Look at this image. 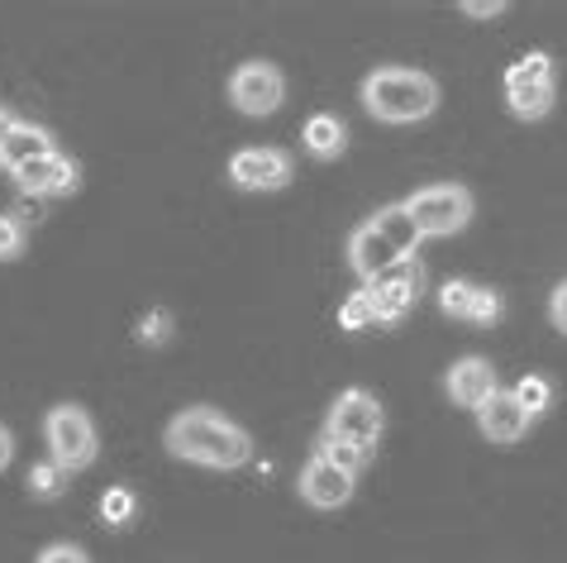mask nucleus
Wrapping results in <instances>:
<instances>
[{"instance_id":"obj_1","label":"nucleus","mask_w":567,"mask_h":563,"mask_svg":"<svg viewBox=\"0 0 567 563\" xmlns=\"http://www.w3.org/2000/svg\"><path fill=\"white\" fill-rule=\"evenodd\" d=\"M163 444L172 459L200 463V468H219V473H234L254 459V440H248L244 426H234L229 416L210 411V406H186L167 420Z\"/></svg>"},{"instance_id":"obj_2","label":"nucleus","mask_w":567,"mask_h":563,"mask_svg":"<svg viewBox=\"0 0 567 563\" xmlns=\"http://www.w3.org/2000/svg\"><path fill=\"white\" fill-rule=\"evenodd\" d=\"M362 111L382 124H415L439 111V82L415 68H377L362 76Z\"/></svg>"},{"instance_id":"obj_3","label":"nucleus","mask_w":567,"mask_h":563,"mask_svg":"<svg viewBox=\"0 0 567 563\" xmlns=\"http://www.w3.org/2000/svg\"><path fill=\"white\" fill-rule=\"evenodd\" d=\"M405 215L415 221L420 229V239H449V234H458L472 225V192L458 182H430V186H420V192H411L401 201Z\"/></svg>"},{"instance_id":"obj_4","label":"nucleus","mask_w":567,"mask_h":563,"mask_svg":"<svg viewBox=\"0 0 567 563\" xmlns=\"http://www.w3.org/2000/svg\"><path fill=\"white\" fill-rule=\"evenodd\" d=\"M43 440H49V459L62 468V473H82V468H91L101 453L96 426H91V416L72 401H62L43 416Z\"/></svg>"},{"instance_id":"obj_5","label":"nucleus","mask_w":567,"mask_h":563,"mask_svg":"<svg viewBox=\"0 0 567 563\" xmlns=\"http://www.w3.org/2000/svg\"><path fill=\"white\" fill-rule=\"evenodd\" d=\"M558 101V76L548 53H525L506 72V105L515 120H544Z\"/></svg>"},{"instance_id":"obj_6","label":"nucleus","mask_w":567,"mask_h":563,"mask_svg":"<svg viewBox=\"0 0 567 563\" xmlns=\"http://www.w3.org/2000/svg\"><path fill=\"white\" fill-rule=\"evenodd\" d=\"M229 101L234 111L248 115V120H262V115H277L281 101H287V76H281L277 62H239L229 72Z\"/></svg>"},{"instance_id":"obj_7","label":"nucleus","mask_w":567,"mask_h":563,"mask_svg":"<svg viewBox=\"0 0 567 563\" xmlns=\"http://www.w3.org/2000/svg\"><path fill=\"white\" fill-rule=\"evenodd\" d=\"M382 401L372 392H362V387H349V392H339L334 406H329L324 416V440H349V444H362V449H377L382 440Z\"/></svg>"},{"instance_id":"obj_8","label":"nucleus","mask_w":567,"mask_h":563,"mask_svg":"<svg viewBox=\"0 0 567 563\" xmlns=\"http://www.w3.org/2000/svg\"><path fill=\"white\" fill-rule=\"evenodd\" d=\"M362 291H368V301H372L377 325H396L424 296V268L415 258H405V263H396V268H386L382 277H372Z\"/></svg>"},{"instance_id":"obj_9","label":"nucleus","mask_w":567,"mask_h":563,"mask_svg":"<svg viewBox=\"0 0 567 563\" xmlns=\"http://www.w3.org/2000/svg\"><path fill=\"white\" fill-rule=\"evenodd\" d=\"M291 153L281 149H239L229 158V182L239 192H281V186H291Z\"/></svg>"},{"instance_id":"obj_10","label":"nucleus","mask_w":567,"mask_h":563,"mask_svg":"<svg viewBox=\"0 0 567 563\" xmlns=\"http://www.w3.org/2000/svg\"><path fill=\"white\" fill-rule=\"evenodd\" d=\"M301 502L306 506H315V511H339V506H349L353 502V473H343V468H334L324 459V453H315L310 449V459H306V468H301Z\"/></svg>"},{"instance_id":"obj_11","label":"nucleus","mask_w":567,"mask_h":563,"mask_svg":"<svg viewBox=\"0 0 567 563\" xmlns=\"http://www.w3.org/2000/svg\"><path fill=\"white\" fill-rule=\"evenodd\" d=\"M444 392H449L453 406H463V411H477L482 401L496 397V368L486 364V358L467 354V358H458V364L444 372Z\"/></svg>"},{"instance_id":"obj_12","label":"nucleus","mask_w":567,"mask_h":563,"mask_svg":"<svg viewBox=\"0 0 567 563\" xmlns=\"http://www.w3.org/2000/svg\"><path fill=\"white\" fill-rule=\"evenodd\" d=\"M477 430H482L492 444H501V449L519 444V440L529 434V411L515 401V392H501V387H496V397L477 406Z\"/></svg>"},{"instance_id":"obj_13","label":"nucleus","mask_w":567,"mask_h":563,"mask_svg":"<svg viewBox=\"0 0 567 563\" xmlns=\"http://www.w3.org/2000/svg\"><path fill=\"white\" fill-rule=\"evenodd\" d=\"M439 310L453 320H472V325H492L501 316V296L496 291H486L477 287V282H463V277H453L439 287Z\"/></svg>"},{"instance_id":"obj_14","label":"nucleus","mask_w":567,"mask_h":563,"mask_svg":"<svg viewBox=\"0 0 567 563\" xmlns=\"http://www.w3.org/2000/svg\"><path fill=\"white\" fill-rule=\"evenodd\" d=\"M14 182H20L24 196H72L76 186H82V172H76L72 158H62V153H53V158H39L14 172Z\"/></svg>"},{"instance_id":"obj_15","label":"nucleus","mask_w":567,"mask_h":563,"mask_svg":"<svg viewBox=\"0 0 567 563\" xmlns=\"http://www.w3.org/2000/svg\"><path fill=\"white\" fill-rule=\"evenodd\" d=\"M58 144H53V134L43 130V124H24V120H14L6 134H0V167H10V172H20L29 163H39V158H53Z\"/></svg>"},{"instance_id":"obj_16","label":"nucleus","mask_w":567,"mask_h":563,"mask_svg":"<svg viewBox=\"0 0 567 563\" xmlns=\"http://www.w3.org/2000/svg\"><path fill=\"white\" fill-rule=\"evenodd\" d=\"M349 263H353V273L362 277V287H368L372 277H382L386 268H396V263H405V258L382 239V234H377L372 221H362V225L349 234Z\"/></svg>"},{"instance_id":"obj_17","label":"nucleus","mask_w":567,"mask_h":563,"mask_svg":"<svg viewBox=\"0 0 567 563\" xmlns=\"http://www.w3.org/2000/svg\"><path fill=\"white\" fill-rule=\"evenodd\" d=\"M343 149H349V124H343L339 115L320 111V115H310V120H306V153H310V158L334 163Z\"/></svg>"},{"instance_id":"obj_18","label":"nucleus","mask_w":567,"mask_h":563,"mask_svg":"<svg viewBox=\"0 0 567 563\" xmlns=\"http://www.w3.org/2000/svg\"><path fill=\"white\" fill-rule=\"evenodd\" d=\"M372 225H377V234H382V239L396 248L401 258H415V248L424 244V239H420V229H415V221L405 215L401 201H396V206H382V211H377V215H372Z\"/></svg>"},{"instance_id":"obj_19","label":"nucleus","mask_w":567,"mask_h":563,"mask_svg":"<svg viewBox=\"0 0 567 563\" xmlns=\"http://www.w3.org/2000/svg\"><path fill=\"white\" fill-rule=\"evenodd\" d=\"M68 478L72 473H62V468L49 459V463H34V468H29V497H34V502H58V497L62 492H68Z\"/></svg>"},{"instance_id":"obj_20","label":"nucleus","mask_w":567,"mask_h":563,"mask_svg":"<svg viewBox=\"0 0 567 563\" xmlns=\"http://www.w3.org/2000/svg\"><path fill=\"white\" fill-rule=\"evenodd\" d=\"M315 453H324L329 463H334V468H343V473H353V478H358L362 468L372 463V449L349 444V440H324V434H320V444H315Z\"/></svg>"},{"instance_id":"obj_21","label":"nucleus","mask_w":567,"mask_h":563,"mask_svg":"<svg viewBox=\"0 0 567 563\" xmlns=\"http://www.w3.org/2000/svg\"><path fill=\"white\" fill-rule=\"evenodd\" d=\"M511 392H515V401L529 411V420H534V416H544L548 406H554V387H548V378H534V372H529V378H519Z\"/></svg>"},{"instance_id":"obj_22","label":"nucleus","mask_w":567,"mask_h":563,"mask_svg":"<svg viewBox=\"0 0 567 563\" xmlns=\"http://www.w3.org/2000/svg\"><path fill=\"white\" fill-rule=\"evenodd\" d=\"M377 316H372V301H368V291H353L349 301L339 306V330H372Z\"/></svg>"},{"instance_id":"obj_23","label":"nucleus","mask_w":567,"mask_h":563,"mask_svg":"<svg viewBox=\"0 0 567 563\" xmlns=\"http://www.w3.org/2000/svg\"><path fill=\"white\" fill-rule=\"evenodd\" d=\"M24 254V225L10 221V215H0V263L20 258Z\"/></svg>"},{"instance_id":"obj_24","label":"nucleus","mask_w":567,"mask_h":563,"mask_svg":"<svg viewBox=\"0 0 567 563\" xmlns=\"http://www.w3.org/2000/svg\"><path fill=\"white\" fill-rule=\"evenodd\" d=\"M167 335H172V316H167V310H148V316L138 320V339H144V344H167Z\"/></svg>"},{"instance_id":"obj_25","label":"nucleus","mask_w":567,"mask_h":563,"mask_svg":"<svg viewBox=\"0 0 567 563\" xmlns=\"http://www.w3.org/2000/svg\"><path fill=\"white\" fill-rule=\"evenodd\" d=\"M101 515H105L110 525H124L134 515V497L130 492H105L101 497Z\"/></svg>"},{"instance_id":"obj_26","label":"nucleus","mask_w":567,"mask_h":563,"mask_svg":"<svg viewBox=\"0 0 567 563\" xmlns=\"http://www.w3.org/2000/svg\"><path fill=\"white\" fill-rule=\"evenodd\" d=\"M548 320H554L558 335H567V282H558L554 296H548Z\"/></svg>"},{"instance_id":"obj_27","label":"nucleus","mask_w":567,"mask_h":563,"mask_svg":"<svg viewBox=\"0 0 567 563\" xmlns=\"http://www.w3.org/2000/svg\"><path fill=\"white\" fill-rule=\"evenodd\" d=\"M39 563H91L86 550H76V544H49V550L39 554Z\"/></svg>"},{"instance_id":"obj_28","label":"nucleus","mask_w":567,"mask_h":563,"mask_svg":"<svg viewBox=\"0 0 567 563\" xmlns=\"http://www.w3.org/2000/svg\"><path fill=\"white\" fill-rule=\"evenodd\" d=\"M463 14H472V20H501V14H506V6H501V0H492V6H486V0H467Z\"/></svg>"},{"instance_id":"obj_29","label":"nucleus","mask_w":567,"mask_h":563,"mask_svg":"<svg viewBox=\"0 0 567 563\" xmlns=\"http://www.w3.org/2000/svg\"><path fill=\"white\" fill-rule=\"evenodd\" d=\"M10 459H14V434H10L6 426H0V473L10 468Z\"/></svg>"},{"instance_id":"obj_30","label":"nucleus","mask_w":567,"mask_h":563,"mask_svg":"<svg viewBox=\"0 0 567 563\" xmlns=\"http://www.w3.org/2000/svg\"><path fill=\"white\" fill-rule=\"evenodd\" d=\"M10 124H14V115H10V111H0V134H6Z\"/></svg>"}]
</instances>
